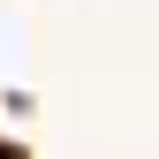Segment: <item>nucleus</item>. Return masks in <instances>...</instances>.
Segmentation results:
<instances>
[]
</instances>
